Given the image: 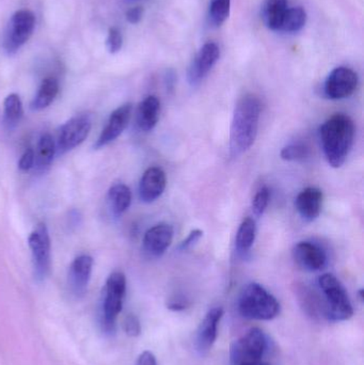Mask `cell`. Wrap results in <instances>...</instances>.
<instances>
[{
    "label": "cell",
    "instance_id": "484cf974",
    "mask_svg": "<svg viewBox=\"0 0 364 365\" xmlns=\"http://www.w3.org/2000/svg\"><path fill=\"white\" fill-rule=\"evenodd\" d=\"M306 21H307V13L301 6L288 9L280 30L286 32H297L306 25Z\"/></svg>",
    "mask_w": 364,
    "mask_h": 365
},
{
    "label": "cell",
    "instance_id": "8fae6325",
    "mask_svg": "<svg viewBox=\"0 0 364 365\" xmlns=\"http://www.w3.org/2000/svg\"><path fill=\"white\" fill-rule=\"evenodd\" d=\"M219 47L215 43L209 42L203 45L188 68L187 78L190 85H199L211 72L212 68L219 59Z\"/></svg>",
    "mask_w": 364,
    "mask_h": 365
},
{
    "label": "cell",
    "instance_id": "7c38bea8",
    "mask_svg": "<svg viewBox=\"0 0 364 365\" xmlns=\"http://www.w3.org/2000/svg\"><path fill=\"white\" fill-rule=\"evenodd\" d=\"M132 111V104L122 105V106L118 107L115 111H113L106 126L100 133L96 143H94V149H102V148L106 147L109 143L115 141V139L119 138L120 135L128 128Z\"/></svg>",
    "mask_w": 364,
    "mask_h": 365
},
{
    "label": "cell",
    "instance_id": "1f68e13d",
    "mask_svg": "<svg viewBox=\"0 0 364 365\" xmlns=\"http://www.w3.org/2000/svg\"><path fill=\"white\" fill-rule=\"evenodd\" d=\"M34 163H36V156H34L33 150H26L21 155V160L19 162V168L21 171H28L33 168Z\"/></svg>",
    "mask_w": 364,
    "mask_h": 365
},
{
    "label": "cell",
    "instance_id": "5bb4252c",
    "mask_svg": "<svg viewBox=\"0 0 364 365\" xmlns=\"http://www.w3.org/2000/svg\"><path fill=\"white\" fill-rule=\"evenodd\" d=\"M224 317V309L220 307L211 309L205 315L203 321L201 322L196 336L197 351L204 355L209 353L216 342L218 334V325Z\"/></svg>",
    "mask_w": 364,
    "mask_h": 365
},
{
    "label": "cell",
    "instance_id": "9c48e42d",
    "mask_svg": "<svg viewBox=\"0 0 364 365\" xmlns=\"http://www.w3.org/2000/svg\"><path fill=\"white\" fill-rule=\"evenodd\" d=\"M92 120L89 115H81L72 118L62 125L58 136L57 148L59 153H66L80 145L89 136Z\"/></svg>",
    "mask_w": 364,
    "mask_h": 365
},
{
    "label": "cell",
    "instance_id": "7402d4cb",
    "mask_svg": "<svg viewBox=\"0 0 364 365\" xmlns=\"http://www.w3.org/2000/svg\"><path fill=\"white\" fill-rule=\"evenodd\" d=\"M288 9V0H267L263 9V19L267 27L280 30Z\"/></svg>",
    "mask_w": 364,
    "mask_h": 365
},
{
    "label": "cell",
    "instance_id": "4316f807",
    "mask_svg": "<svg viewBox=\"0 0 364 365\" xmlns=\"http://www.w3.org/2000/svg\"><path fill=\"white\" fill-rule=\"evenodd\" d=\"M231 0H212L209 6V24L220 27L230 15Z\"/></svg>",
    "mask_w": 364,
    "mask_h": 365
},
{
    "label": "cell",
    "instance_id": "f546056e",
    "mask_svg": "<svg viewBox=\"0 0 364 365\" xmlns=\"http://www.w3.org/2000/svg\"><path fill=\"white\" fill-rule=\"evenodd\" d=\"M122 44H123V38H122L120 30L115 27L110 28L106 40L107 48H108L109 53H117L122 48Z\"/></svg>",
    "mask_w": 364,
    "mask_h": 365
},
{
    "label": "cell",
    "instance_id": "d590c367",
    "mask_svg": "<svg viewBox=\"0 0 364 365\" xmlns=\"http://www.w3.org/2000/svg\"><path fill=\"white\" fill-rule=\"evenodd\" d=\"M135 365H157V360L153 353L145 351L139 356Z\"/></svg>",
    "mask_w": 364,
    "mask_h": 365
},
{
    "label": "cell",
    "instance_id": "6da1fadb",
    "mask_svg": "<svg viewBox=\"0 0 364 365\" xmlns=\"http://www.w3.org/2000/svg\"><path fill=\"white\" fill-rule=\"evenodd\" d=\"M262 104L254 94L239 98L233 113L230 133V150L233 156L241 155L254 145L258 136Z\"/></svg>",
    "mask_w": 364,
    "mask_h": 365
},
{
    "label": "cell",
    "instance_id": "cb8c5ba5",
    "mask_svg": "<svg viewBox=\"0 0 364 365\" xmlns=\"http://www.w3.org/2000/svg\"><path fill=\"white\" fill-rule=\"evenodd\" d=\"M256 221L252 218H246L239 225L235 238V246L239 252H248L254 246L256 240Z\"/></svg>",
    "mask_w": 364,
    "mask_h": 365
},
{
    "label": "cell",
    "instance_id": "4fadbf2b",
    "mask_svg": "<svg viewBox=\"0 0 364 365\" xmlns=\"http://www.w3.org/2000/svg\"><path fill=\"white\" fill-rule=\"evenodd\" d=\"M93 269V259L88 255H81L72 262L68 270V287L75 297H83L89 287Z\"/></svg>",
    "mask_w": 364,
    "mask_h": 365
},
{
    "label": "cell",
    "instance_id": "52a82bcc",
    "mask_svg": "<svg viewBox=\"0 0 364 365\" xmlns=\"http://www.w3.org/2000/svg\"><path fill=\"white\" fill-rule=\"evenodd\" d=\"M28 245L31 250L34 277L43 281L48 277L51 266V244L48 229L44 223L36 225L28 237Z\"/></svg>",
    "mask_w": 364,
    "mask_h": 365
},
{
    "label": "cell",
    "instance_id": "3957f363",
    "mask_svg": "<svg viewBox=\"0 0 364 365\" xmlns=\"http://www.w3.org/2000/svg\"><path fill=\"white\" fill-rule=\"evenodd\" d=\"M239 314L254 321H271L280 313V304L275 296L258 283H250L239 299Z\"/></svg>",
    "mask_w": 364,
    "mask_h": 365
},
{
    "label": "cell",
    "instance_id": "d6a6232c",
    "mask_svg": "<svg viewBox=\"0 0 364 365\" xmlns=\"http://www.w3.org/2000/svg\"><path fill=\"white\" fill-rule=\"evenodd\" d=\"M202 236L203 232L201 231V230H192V231L190 232L189 235L187 236V238L181 242V245H180V249H181V250H186V249L190 248V247H192V245L196 244V242H198Z\"/></svg>",
    "mask_w": 364,
    "mask_h": 365
},
{
    "label": "cell",
    "instance_id": "ba28073f",
    "mask_svg": "<svg viewBox=\"0 0 364 365\" xmlns=\"http://www.w3.org/2000/svg\"><path fill=\"white\" fill-rule=\"evenodd\" d=\"M36 17L29 10L16 11L11 17L4 32L2 47L9 55L16 53L33 34Z\"/></svg>",
    "mask_w": 364,
    "mask_h": 365
},
{
    "label": "cell",
    "instance_id": "277c9868",
    "mask_svg": "<svg viewBox=\"0 0 364 365\" xmlns=\"http://www.w3.org/2000/svg\"><path fill=\"white\" fill-rule=\"evenodd\" d=\"M318 287L324 296V299L321 300L323 317L331 322H344L354 315V309L345 287L333 274L321 276Z\"/></svg>",
    "mask_w": 364,
    "mask_h": 365
},
{
    "label": "cell",
    "instance_id": "5b68a950",
    "mask_svg": "<svg viewBox=\"0 0 364 365\" xmlns=\"http://www.w3.org/2000/svg\"><path fill=\"white\" fill-rule=\"evenodd\" d=\"M126 278L123 272H115L107 279L102 304V327L105 334H115L117 319L123 307Z\"/></svg>",
    "mask_w": 364,
    "mask_h": 365
},
{
    "label": "cell",
    "instance_id": "f1b7e54d",
    "mask_svg": "<svg viewBox=\"0 0 364 365\" xmlns=\"http://www.w3.org/2000/svg\"><path fill=\"white\" fill-rule=\"evenodd\" d=\"M269 197H271V192L267 187L259 189L252 200V212L256 217H261L264 214L267 206H269Z\"/></svg>",
    "mask_w": 364,
    "mask_h": 365
},
{
    "label": "cell",
    "instance_id": "9a60e30c",
    "mask_svg": "<svg viewBox=\"0 0 364 365\" xmlns=\"http://www.w3.org/2000/svg\"><path fill=\"white\" fill-rule=\"evenodd\" d=\"M295 262L308 272H318L327 265L326 252L322 247L311 242H301L293 249Z\"/></svg>",
    "mask_w": 364,
    "mask_h": 365
},
{
    "label": "cell",
    "instance_id": "7a4b0ae2",
    "mask_svg": "<svg viewBox=\"0 0 364 365\" xmlns=\"http://www.w3.org/2000/svg\"><path fill=\"white\" fill-rule=\"evenodd\" d=\"M320 135L327 162L333 168H340L354 143V122L348 115L337 113L321 126Z\"/></svg>",
    "mask_w": 364,
    "mask_h": 365
},
{
    "label": "cell",
    "instance_id": "ac0fdd59",
    "mask_svg": "<svg viewBox=\"0 0 364 365\" xmlns=\"http://www.w3.org/2000/svg\"><path fill=\"white\" fill-rule=\"evenodd\" d=\"M297 212L307 222H312L320 216L323 206V192L316 187L303 189L295 201Z\"/></svg>",
    "mask_w": 364,
    "mask_h": 365
},
{
    "label": "cell",
    "instance_id": "d4e9b609",
    "mask_svg": "<svg viewBox=\"0 0 364 365\" xmlns=\"http://www.w3.org/2000/svg\"><path fill=\"white\" fill-rule=\"evenodd\" d=\"M4 121L9 126H14L21 121L24 115L23 103L16 93L6 96L4 102Z\"/></svg>",
    "mask_w": 364,
    "mask_h": 365
},
{
    "label": "cell",
    "instance_id": "e0dca14e",
    "mask_svg": "<svg viewBox=\"0 0 364 365\" xmlns=\"http://www.w3.org/2000/svg\"><path fill=\"white\" fill-rule=\"evenodd\" d=\"M166 173L162 168L151 167L143 173L139 184V195L145 203H152L164 193L166 189Z\"/></svg>",
    "mask_w": 364,
    "mask_h": 365
},
{
    "label": "cell",
    "instance_id": "836d02e7",
    "mask_svg": "<svg viewBox=\"0 0 364 365\" xmlns=\"http://www.w3.org/2000/svg\"><path fill=\"white\" fill-rule=\"evenodd\" d=\"M188 306H189V302L184 297L171 298L167 304V308L172 311H183L187 309Z\"/></svg>",
    "mask_w": 364,
    "mask_h": 365
},
{
    "label": "cell",
    "instance_id": "44dd1931",
    "mask_svg": "<svg viewBox=\"0 0 364 365\" xmlns=\"http://www.w3.org/2000/svg\"><path fill=\"white\" fill-rule=\"evenodd\" d=\"M109 208L115 216L125 212L132 203V191L124 184H115L109 189L107 195Z\"/></svg>",
    "mask_w": 364,
    "mask_h": 365
},
{
    "label": "cell",
    "instance_id": "8d00e7d4",
    "mask_svg": "<svg viewBox=\"0 0 364 365\" xmlns=\"http://www.w3.org/2000/svg\"><path fill=\"white\" fill-rule=\"evenodd\" d=\"M241 365H271L269 364H265V362L263 361H258V362H251V364H244Z\"/></svg>",
    "mask_w": 364,
    "mask_h": 365
},
{
    "label": "cell",
    "instance_id": "d6986e66",
    "mask_svg": "<svg viewBox=\"0 0 364 365\" xmlns=\"http://www.w3.org/2000/svg\"><path fill=\"white\" fill-rule=\"evenodd\" d=\"M160 102L156 96H147L139 105L137 110V125L143 132L155 128L160 119Z\"/></svg>",
    "mask_w": 364,
    "mask_h": 365
},
{
    "label": "cell",
    "instance_id": "603a6c76",
    "mask_svg": "<svg viewBox=\"0 0 364 365\" xmlns=\"http://www.w3.org/2000/svg\"><path fill=\"white\" fill-rule=\"evenodd\" d=\"M56 151H57V145H56L51 135H42L38 140L36 152L34 153V156H36L34 165H36V167L42 170L47 168L53 163Z\"/></svg>",
    "mask_w": 364,
    "mask_h": 365
},
{
    "label": "cell",
    "instance_id": "2e32d148",
    "mask_svg": "<svg viewBox=\"0 0 364 365\" xmlns=\"http://www.w3.org/2000/svg\"><path fill=\"white\" fill-rule=\"evenodd\" d=\"M173 233V227L167 223H160L147 230L143 237L145 252L152 257H162L172 242Z\"/></svg>",
    "mask_w": 364,
    "mask_h": 365
},
{
    "label": "cell",
    "instance_id": "ffe728a7",
    "mask_svg": "<svg viewBox=\"0 0 364 365\" xmlns=\"http://www.w3.org/2000/svg\"><path fill=\"white\" fill-rule=\"evenodd\" d=\"M58 92H59V83L57 79L53 77L45 78L32 100L30 108L33 111H41L47 108L57 98Z\"/></svg>",
    "mask_w": 364,
    "mask_h": 365
},
{
    "label": "cell",
    "instance_id": "30bf717a",
    "mask_svg": "<svg viewBox=\"0 0 364 365\" xmlns=\"http://www.w3.org/2000/svg\"><path fill=\"white\" fill-rule=\"evenodd\" d=\"M358 81V75L355 71L340 66L329 74L325 83V94L331 100H343L356 91Z\"/></svg>",
    "mask_w": 364,
    "mask_h": 365
},
{
    "label": "cell",
    "instance_id": "8992f818",
    "mask_svg": "<svg viewBox=\"0 0 364 365\" xmlns=\"http://www.w3.org/2000/svg\"><path fill=\"white\" fill-rule=\"evenodd\" d=\"M267 349V338L259 328H252L241 339L231 345V365L251 364L262 361Z\"/></svg>",
    "mask_w": 364,
    "mask_h": 365
},
{
    "label": "cell",
    "instance_id": "4dcf8cb0",
    "mask_svg": "<svg viewBox=\"0 0 364 365\" xmlns=\"http://www.w3.org/2000/svg\"><path fill=\"white\" fill-rule=\"evenodd\" d=\"M124 331L130 338H137L141 334V324L138 317L134 314H128L124 319Z\"/></svg>",
    "mask_w": 364,
    "mask_h": 365
},
{
    "label": "cell",
    "instance_id": "e575fe53",
    "mask_svg": "<svg viewBox=\"0 0 364 365\" xmlns=\"http://www.w3.org/2000/svg\"><path fill=\"white\" fill-rule=\"evenodd\" d=\"M143 16V8L142 6H135V8L130 9L126 13V19L130 21V24H138L141 21Z\"/></svg>",
    "mask_w": 364,
    "mask_h": 365
},
{
    "label": "cell",
    "instance_id": "83f0119b",
    "mask_svg": "<svg viewBox=\"0 0 364 365\" xmlns=\"http://www.w3.org/2000/svg\"><path fill=\"white\" fill-rule=\"evenodd\" d=\"M280 156L286 162H303L309 158L310 149L303 143H292L282 149Z\"/></svg>",
    "mask_w": 364,
    "mask_h": 365
}]
</instances>
